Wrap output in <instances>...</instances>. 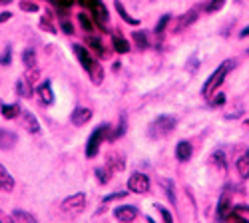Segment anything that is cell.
<instances>
[{
  "label": "cell",
  "instance_id": "1",
  "mask_svg": "<svg viewBox=\"0 0 249 223\" xmlns=\"http://www.w3.org/2000/svg\"><path fill=\"white\" fill-rule=\"evenodd\" d=\"M233 66H235V64H233V60H225V62H223V64H221L210 78L205 80V84H203V88H201V96H203V98H212V96L217 92V88L223 84L225 76L233 70Z\"/></svg>",
  "mask_w": 249,
  "mask_h": 223
},
{
  "label": "cell",
  "instance_id": "2",
  "mask_svg": "<svg viewBox=\"0 0 249 223\" xmlns=\"http://www.w3.org/2000/svg\"><path fill=\"white\" fill-rule=\"evenodd\" d=\"M174 130H176V118H172V116H160V118H156L150 124L148 136L154 137V139H163V137H168Z\"/></svg>",
  "mask_w": 249,
  "mask_h": 223
},
{
  "label": "cell",
  "instance_id": "3",
  "mask_svg": "<svg viewBox=\"0 0 249 223\" xmlns=\"http://www.w3.org/2000/svg\"><path fill=\"white\" fill-rule=\"evenodd\" d=\"M110 124H100L88 137V144H86V157H96L98 152H100V146L102 141L110 136Z\"/></svg>",
  "mask_w": 249,
  "mask_h": 223
},
{
  "label": "cell",
  "instance_id": "4",
  "mask_svg": "<svg viewBox=\"0 0 249 223\" xmlns=\"http://www.w3.org/2000/svg\"><path fill=\"white\" fill-rule=\"evenodd\" d=\"M86 207V195L84 193H74L70 197H66L64 201H62V211H64L66 215L70 217H76L80 215L82 211H84Z\"/></svg>",
  "mask_w": 249,
  "mask_h": 223
},
{
  "label": "cell",
  "instance_id": "5",
  "mask_svg": "<svg viewBox=\"0 0 249 223\" xmlns=\"http://www.w3.org/2000/svg\"><path fill=\"white\" fill-rule=\"evenodd\" d=\"M128 189L132 193H148L150 191V177L142 172H134L128 179Z\"/></svg>",
  "mask_w": 249,
  "mask_h": 223
},
{
  "label": "cell",
  "instance_id": "6",
  "mask_svg": "<svg viewBox=\"0 0 249 223\" xmlns=\"http://www.w3.org/2000/svg\"><path fill=\"white\" fill-rule=\"evenodd\" d=\"M72 48H74V54H76V58H78V62L82 64V68H84V70L90 74L92 68L96 66V60L92 58L90 50H88L86 46H82V44H74Z\"/></svg>",
  "mask_w": 249,
  "mask_h": 223
},
{
  "label": "cell",
  "instance_id": "7",
  "mask_svg": "<svg viewBox=\"0 0 249 223\" xmlns=\"http://www.w3.org/2000/svg\"><path fill=\"white\" fill-rule=\"evenodd\" d=\"M90 10H92V14H94V18H96L98 26H100V28H106L108 22H110V16H108V8H106V4H104L102 0H94L92 6H90Z\"/></svg>",
  "mask_w": 249,
  "mask_h": 223
},
{
  "label": "cell",
  "instance_id": "8",
  "mask_svg": "<svg viewBox=\"0 0 249 223\" xmlns=\"http://www.w3.org/2000/svg\"><path fill=\"white\" fill-rule=\"evenodd\" d=\"M106 168H108L112 173L124 172V170H126V159H124L122 154L112 152V154H108V157H106Z\"/></svg>",
  "mask_w": 249,
  "mask_h": 223
},
{
  "label": "cell",
  "instance_id": "9",
  "mask_svg": "<svg viewBox=\"0 0 249 223\" xmlns=\"http://www.w3.org/2000/svg\"><path fill=\"white\" fill-rule=\"evenodd\" d=\"M114 215H116V219H120L124 223H130V221H134L138 217V207H134V206H120V207L114 209Z\"/></svg>",
  "mask_w": 249,
  "mask_h": 223
},
{
  "label": "cell",
  "instance_id": "10",
  "mask_svg": "<svg viewBox=\"0 0 249 223\" xmlns=\"http://www.w3.org/2000/svg\"><path fill=\"white\" fill-rule=\"evenodd\" d=\"M199 6H194L192 10H188V12H185L179 20H178V26H176V30L179 32V30H183V28H188V26H192L194 22H196V20L199 18Z\"/></svg>",
  "mask_w": 249,
  "mask_h": 223
},
{
  "label": "cell",
  "instance_id": "11",
  "mask_svg": "<svg viewBox=\"0 0 249 223\" xmlns=\"http://www.w3.org/2000/svg\"><path fill=\"white\" fill-rule=\"evenodd\" d=\"M38 98H40V104H44V106H50L54 102V92H52L50 80H46V82H42L38 86Z\"/></svg>",
  "mask_w": 249,
  "mask_h": 223
},
{
  "label": "cell",
  "instance_id": "12",
  "mask_svg": "<svg viewBox=\"0 0 249 223\" xmlns=\"http://www.w3.org/2000/svg\"><path fill=\"white\" fill-rule=\"evenodd\" d=\"M16 141H18V136H16L14 132L0 128V150H4V152L12 150V148L16 146Z\"/></svg>",
  "mask_w": 249,
  "mask_h": 223
},
{
  "label": "cell",
  "instance_id": "13",
  "mask_svg": "<svg viewBox=\"0 0 249 223\" xmlns=\"http://www.w3.org/2000/svg\"><path fill=\"white\" fill-rule=\"evenodd\" d=\"M92 120V110L90 108H76L72 112V124L74 126H84Z\"/></svg>",
  "mask_w": 249,
  "mask_h": 223
},
{
  "label": "cell",
  "instance_id": "14",
  "mask_svg": "<svg viewBox=\"0 0 249 223\" xmlns=\"http://www.w3.org/2000/svg\"><path fill=\"white\" fill-rule=\"evenodd\" d=\"M192 155H194V148H192L190 141H185V139L178 141V146H176V157L179 161H188V159H192Z\"/></svg>",
  "mask_w": 249,
  "mask_h": 223
},
{
  "label": "cell",
  "instance_id": "15",
  "mask_svg": "<svg viewBox=\"0 0 249 223\" xmlns=\"http://www.w3.org/2000/svg\"><path fill=\"white\" fill-rule=\"evenodd\" d=\"M22 124H24V128L30 132V134H40V124H38V120H36V116L32 114V112H24L22 110Z\"/></svg>",
  "mask_w": 249,
  "mask_h": 223
},
{
  "label": "cell",
  "instance_id": "16",
  "mask_svg": "<svg viewBox=\"0 0 249 223\" xmlns=\"http://www.w3.org/2000/svg\"><path fill=\"white\" fill-rule=\"evenodd\" d=\"M0 189L2 191H12L14 189V177L10 175V172L0 164Z\"/></svg>",
  "mask_w": 249,
  "mask_h": 223
},
{
  "label": "cell",
  "instance_id": "17",
  "mask_svg": "<svg viewBox=\"0 0 249 223\" xmlns=\"http://www.w3.org/2000/svg\"><path fill=\"white\" fill-rule=\"evenodd\" d=\"M231 199H230V193H223L221 195V199H219V204H217V217L219 219H227V213L231 211Z\"/></svg>",
  "mask_w": 249,
  "mask_h": 223
},
{
  "label": "cell",
  "instance_id": "18",
  "mask_svg": "<svg viewBox=\"0 0 249 223\" xmlns=\"http://www.w3.org/2000/svg\"><path fill=\"white\" fill-rule=\"evenodd\" d=\"M0 112H2V118L4 120H16L20 114H22V108H20V104H2L0 106Z\"/></svg>",
  "mask_w": 249,
  "mask_h": 223
},
{
  "label": "cell",
  "instance_id": "19",
  "mask_svg": "<svg viewBox=\"0 0 249 223\" xmlns=\"http://www.w3.org/2000/svg\"><path fill=\"white\" fill-rule=\"evenodd\" d=\"M32 80H28V78H22V80H18L16 82V92H18V96L20 98H30L32 96Z\"/></svg>",
  "mask_w": 249,
  "mask_h": 223
},
{
  "label": "cell",
  "instance_id": "20",
  "mask_svg": "<svg viewBox=\"0 0 249 223\" xmlns=\"http://www.w3.org/2000/svg\"><path fill=\"white\" fill-rule=\"evenodd\" d=\"M235 168H237V173H239L243 179L249 177V152H245V154H241V155L237 157Z\"/></svg>",
  "mask_w": 249,
  "mask_h": 223
},
{
  "label": "cell",
  "instance_id": "21",
  "mask_svg": "<svg viewBox=\"0 0 249 223\" xmlns=\"http://www.w3.org/2000/svg\"><path fill=\"white\" fill-rule=\"evenodd\" d=\"M22 64L26 70H36V64H38V60H36V52L32 48H26L22 52Z\"/></svg>",
  "mask_w": 249,
  "mask_h": 223
},
{
  "label": "cell",
  "instance_id": "22",
  "mask_svg": "<svg viewBox=\"0 0 249 223\" xmlns=\"http://www.w3.org/2000/svg\"><path fill=\"white\" fill-rule=\"evenodd\" d=\"M10 217L16 223H36V217L32 213H28V211H22V209H14Z\"/></svg>",
  "mask_w": 249,
  "mask_h": 223
},
{
  "label": "cell",
  "instance_id": "23",
  "mask_svg": "<svg viewBox=\"0 0 249 223\" xmlns=\"http://www.w3.org/2000/svg\"><path fill=\"white\" fill-rule=\"evenodd\" d=\"M112 44H114V50L120 52V54H128V52H130L128 40H126V38H122V36H118V34L112 38Z\"/></svg>",
  "mask_w": 249,
  "mask_h": 223
},
{
  "label": "cell",
  "instance_id": "24",
  "mask_svg": "<svg viewBox=\"0 0 249 223\" xmlns=\"http://www.w3.org/2000/svg\"><path fill=\"white\" fill-rule=\"evenodd\" d=\"M132 38H134V42H136L138 50H146V48L150 46V40H148V34H146V32H143V30H140V32H134V34H132Z\"/></svg>",
  "mask_w": 249,
  "mask_h": 223
},
{
  "label": "cell",
  "instance_id": "25",
  "mask_svg": "<svg viewBox=\"0 0 249 223\" xmlns=\"http://www.w3.org/2000/svg\"><path fill=\"white\" fill-rule=\"evenodd\" d=\"M116 10H118V14H120L124 20H126L130 26H138V24H140V20H138V18H134V16H130V14L126 12V8H124V4L120 2V0H116Z\"/></svg>",
  "mask_w": 249,
  "mask_h": 223
},
{
  "label": "cell",
  "instance_id": "26",
  "mask_svg": "<svg viewBox=\"0 0 249 223\" xmlns=\"http://www.w3.org/2000/svg\"><path fill=\"white\" fill-rule=\"evenodd\" d=\"M212 161H213V164L219 168V172H221V173H225V172H227L225 155H223V152H221V150H217V152H213V154H212Z\"/></svg>",
  "mask_w": 249,
  "mask_h": 223
},
{
  "label": "cell",
  "instance_id": "27",
  "mask_svg": "<svg viewBox=\"0 0 249 223\" xmlns=\"http://www.w3.org/2000/svg\"><path fill=\"white\" fill-rule=\"evenodd\" d=\"M86 44L98 54V56H104V54H106V50H104V46H102V42H100V40L96 38V36H88L86 38Z\"/></svg>",
  "mask_w": 249,
  "mask_h": 223
},
{
  "label": "cell",
  "instance_id": "28",
  "mask_svg": "<svg viewBox=\"0 0 249 223\" xmlns=\"http://www.w3.org/2000/svg\"><path fill=\"white\" fill-rule=\"evenodd\" d=\"M78 22H80L82 28H84V32H94V22H92V18H90L88 14L80 12V14H78Z\"/></svg>",
  "mask_w": 249,
  "mask_h": 223
},
{
  "label": "cell",
  "instance_id": "29",
  "mask_svg": "<svg viewBox=\"0 0 249 223\" xmlns=\"http://www.w3.org/2000/svg\"><path fill=\"white\" fill-rule=\"evenodd\" d=\"M40 28L46 30V32H50V34L56 32V28H54V24H52V14H50V12H46L42 18H40Z\"/></svg>",
  "mask_w": 249,
  "mask_h": 223
},
{
  "label": "cell",
  "instance_id": "30",
  "mask_svg": "<svg viewBox=\"0 0 249 223\" xmlns=\"http://www.w3.org/2000/svg\"><path fill=\"white\" fill-rule=\"evenodd\" d=\"M161 186L165 188V195H168V199H170V204L172 206H176V191H174V181L170 179H161Z\"/></svg>",
  "mask_w": 249,
  "mask_h": 223
},
{
  "label": "cell",
  "instance_id": "31",
  "mask_svg": "<svg viewBox=\"0 0 249 223\" xmlns=\"http://www.w3.org/2000/svg\"><path fill=\"white\" fill-rule=\"evenodd\" d=\"M110 173L112 172L106 166H104V168H96V177H98L100 184H108V181H110Z\"/></svg>",
  "mask_w": 249,
  "mask_h": 223
},
{
  "label": "cell",
  "instance_id": "32",
  "mask_svg": "<svg viewBox=\"0 0 249 223\" xmlns=\"http://www.w3.org/2000/svg\"><path fill=\"white\" fill-rule=\"evenodd\" d=\"M223 4H225V0H210L207 2V6H205V12H217V10H221L223 8Z\"/></svg>",
  "mask_w": 249,
  "mask_h": 223
},
{
  "label": "cell",
  "instance_id": "33",
  "mask_svg": "<svg viewBox=\"0 0 249 223\" xmlns=\"http://www.w3.org/2000/svg\"><path fill=\"white\" fill-rule=\"evenodd\" d=\"M124 134H126V118H120V124H118V128H116V132L110 136V139H118L120 136H124Z\"/></svg>",
  "mask_w": 249,
  "mask_h": 223
},
{
  "label": "cell",
  "instance_id": "34",
  "mask_svg": "<svg viewBox=\"0 0 249 223\" xmlns=\"http://www.w3.org/2000/svg\"><path fill=\"white\" fill-rule=\"evenodd\" d=\"M154 207H156V209H158V213H160V215H161V219H163V221H165V223H174V217H172V213H170V211H168V209H165V207H163V206H160V204H156V206H154Z\"/></svg>",
  "mask_w": 249,
  "mask_h": 223
},
{
  "label": "cell",
  "instance_id": "35",
  "mask_svg": "<svg viewBox=\"0 0 249 223\" xmlns=\"http://www.w3.org/2000/svg\"><path fill=\"white\" fill-rule=\"evenodd\" d=\"M90 76H92V82H94V84L98 86V84L102 82V76H104V72H102V66H100V64H96V66L92 68Z\"/></svg>",
  "mask_w": 249,
  "mask_h": 223
},
{
  "label": "cell",
  "instance_id": "36",
  "mask_svg": "<svg viewBox=\"0 0 249 223\" xmlns=\"http://www.w3.org/2000/svg\"><path fill=\"white\" fill-rule=\"evenodd\" d=\"M168 22H170V14L161 16V20H160L158 26H156V34H158V36H161V34H163V30H165V26H168Z\"/></svg>",
  "mask_w": 249,
  "mask_h": 223
},
{
  "label": "cell",
  "instance_id": "37",
  "mask_svg": "<svg viewBox=\"0 0 249 223\" xmlns=\"http://www.w3.org/2000/svg\"><path fill=\"white\" fill-rule=\"evenodd\" d=\"M225 104V94H213V98L210 100V106H213V108H217V106H223Z\"/></svg>",
  "mask_w": 249,
  "mask_h": 223
},
{
  "label": "cell",
  "instance_id": "38",
  "mask_svg": "<svg viewBox=\"0 0 249 223\" xmlns=\"http://www.w3.org/2000/svg\"><path fill=\"white\" fill-rule=\"evenodd\" d=\"M128 195V191H118V193H112V195H106L102 199V204L106 206V204H110V201H114V199H122V197H126Z\"/></svg>",
  "mask_w": 249,
  "mask_h": 223
},
{
  "label": "cell",
  "instance_id": "39",
  "mask_svg": "<svg viewBox=\"0 0 249 223\" xmlns=\"http://www.w3.org/2000/svg\"><path fill=\"white\" fill-rule=\"evenodd\" d=\"M10 60H12V48H6L4 54L0 56V64H2V66H8V64H10Z\"/></svg>",
  "mask_w": 249,
  "mask_h": 223
},
{
  "label": "cell",
  "instance_id": "40",
  "mask_svg": "<svg viewBox=\"0 0 249 223\" xmlns=\"http://www.w3.org/2000/svg\"><path fill=\"white\" fill-rule=\"evenodd\" d=\"M20 10H26V12H36L38 6L34 2H20Z\"/></svg>",
  "mask_w": 249,
  "mask_h": 223
},
{
  "label": "cell",
  "instance_id": "41",
  "mask_svg": "<svg viewBox=\"0 0 249 223\" xmlns=\"http://www.w3.org/2000/svg\"><path fill=\"white\" fill-rule=\"evenodd\" d=\"M188 70H190V72H196V70H197V54H194V56L190 58V62H188Z\"/></svg>",
  "mask_w": 249,
  "mask_h": 223
},
{
  "label": "cell",
  "instance_id": "42",
  "mask_svg": "<svg viewBox=\"0 0 249 223\" xmlns=\"http://www.w3.org/2000/svg\"><path fill=\"white\" fill-rule=\"evenodd\" d=\"M62 30H64L66 34H72L74 32V28H72V24L68 22V20H62Z\"/></svg>",
  "mask_w": 249,
  "mask_h": 223
},
{
  "label": "cell",
  "instance_id": "43",
  "mask_svg": "<svg viewBox=\"0 0 249 223\" xmlns=\"http://www.w3.org/2000/svg\"><path fill=\"white\" fill-rule=\"evenodd\" d=\"M54 2H56L58 6H62V8H68V6L74 4V0H54Z\"/></svg>",
  "mask_w": 249,
  "mask_h": 223
},
{
  "label": "cell",
  "instance_id": "44",
  "mask_svg": "<svg viewBox=\"0 0 249 223\" xmlns=\"http://www.w3.org/2000/svg\"><path fill=\"white\" fill-rule=\"evenodd\" d=\"M10 18H12V12H0V24L6 22V20H10Z\"/></svg>",
  "mask_w": 249,
  "mask_h": 223
},
{
  "label": "cell",
  "instance_id": "45",
  "mask_svg": "<svg viewBox=\"0 0 249 223\" xmlns=\"http://www.w3.org/2000/svg\"><path fill=\"white\" fill-rule=\"evenodd\" d=\"M78 2H80L82 6H86V8H90V6H92V2H94V0H78Z\"/></svg>",
  "mask_w": 249,
  "mask_h": 223
},
{
  "label": "cell",
  "instance_id": "46",
  "mask_svg": "<svg viewBox=\"0 0 249 223\" xmlns=\"http://www.w3.org/2000/svg\"><path fill=\"white\" fill-rule=\"evenodd\" d=\"M249 36V26H245L241 32H239V38H247Z\"/></svg>",
  "mask_w": 249,
  "mask_h": 223
},
{
  "label": "cell",
  "instance_id": "47",
  "mask_svg": "<svg viewBox=\"0 0 249 223\" xmlns=\"http://www.w3.org/2000/svg\"><path fill=\"white\" fill-rule=\"evenodd\" d=\"M10 2V0H0V4H8Z\"/></svg>",
  "mask_w": 249,
  "mask_h": 223
}]
</instances>
